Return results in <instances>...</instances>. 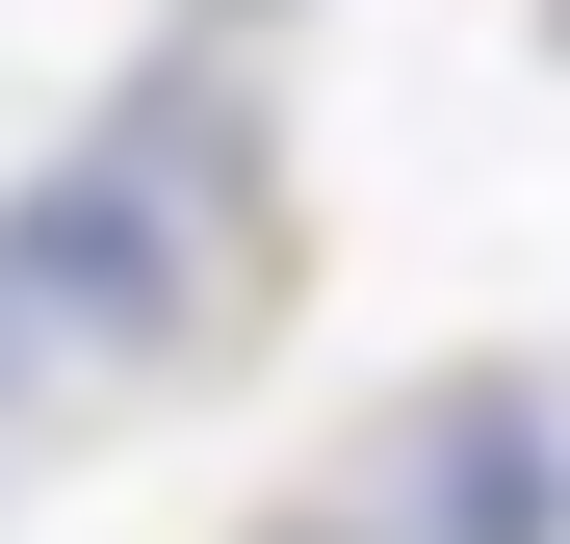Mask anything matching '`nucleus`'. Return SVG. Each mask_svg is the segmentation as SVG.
<instances>
[{
    "instance_id": "obj_1",
    "label": "nucleus",
    "mask_w": 570,
    "mask_h": 544,
    "mask_svg": "<svg viewBox=\"0 0 570 544\" xmlns=\"http://www.w3.org/2000/svg\"><path fill=\"white\" fill-rule=\"evenodd\" d=\"M285 311V130L234 52H130V105L0 181V467L78 415H156Z\"/></svg>"
},
{
    "instance_id": "obj_2",
    "label": "nucleus",
    "mask_w": 570,
    "mask_h": 544,
    "mask_svg": "<svg viewBox=\"0 0 570 544\" xmlns=\"http://www.w3.org/2000/svg\"><path fill=\"white\" fill-rule=\"evenodd\" d=\"M337 467L390 493L415 544H570V389H544V363H441V389H390Z\"/></svg>"
},
{
    "instance_id": "obj_3",
    "label": "nucleus",
    "mask_w": 570,
    "mask_h": 544,
    "mask_svg": "<svg viewBox=\"0 0 570 544\" xmlns=\"http://www.w3.org/2000/svg\"><path fill=\"white\" fill-rule=\"evenodd\" d=\"M234 544H415V518L363 493V467H312V493H285V518H234Z\"/></svg>"
},
{
    "instance_id": "obj_4",
    "label": "nucleus",
    "mask_w": 570,
    "mask_h": 544,
    "mask_svg": "<svg viewBox=\"0 0 570 544\" xmlns=\"http://www.w3.org/2000/svg\"><path fill=\"white\" fill-rule=\"evenodd\" d=\"M0 493H27V467H0Z\"/></svg>"
}]
</instances>
